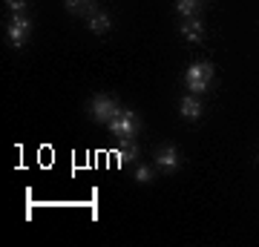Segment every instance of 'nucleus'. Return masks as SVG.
Wrapping results in <instances>:
<instances>
[{
    "instance_id": "7ed1b4c3",
    "label": "nucleus",
    "mask_w": 259,
    "mask_h": 247,
    "mask_svg": "<svg viewBox=\"0 0 259 247\" xmlns=\"http://www.w3.org/2000/svg\"><path fill=\"white\" fill-rule=\"evenodd\" d=\"M118 112H121L118 101L110 98V95H95L93 101H90V115H93V121H98V124H110Z\"/></svg>"
},
{
    "instance_id": "6e6552de",
    "label": "nucleus",
    "mask_w": 259,
    "mask_h": 247,
    "mask_svg": "<svg viewBox=\"0 0 259 247\" xmlns=\"http://www.w3.org/2000/svg\"><path fill=\"white\" fill-rule=\"evenodd\" d=\"M87 29H90L93 35H107V32L112 29V18L104 9H95L93 15L87 18Z\"/></svg>"
},
{
    "instance_id": "423d86ee",
    "label": "nucleus",
    "mask_w": 259,
    "mask_h": 247,
    "mask_svg": "<svg viewBox=\"0 0 259 247\" xmlns=\"http://www.w3.org/2000/svg\"><path fill=\"white\" fill-rule=\"evenodd\" d=\"M112 158H115V164H121V167L133 164V161L139 158V144H136L133 138H118V146H115Z\"/></svg>"
},
{
    "instance_id": "39448f33",
    "label": "nucleus",
    "mask_w": 259,
    "mask_h": 247,
    "mask_svg": "<svg viewBox=\"0 0 259 247\" xmlns=\"http://www.w3.org/2000/svg\"><path fill=\"white\" fill-rule=\"evenodd\" d=\"M179 164H182V156H179V150L173 144L158 146L156 150V167L158 170H164V173H176Z\"/></svg>"
},
{
    "instance_id": "f8f14e48",
    "label": "nucleus",
    "mask_w": 259,
    "mask_h": 247,
    "mask_svg": "<svg viewBox=\"0 0 259 247\" xmlns=\"http://www.w3.org/2000/svg\"><path fill=\"white\" fill-rule=\"evenodd\" d=\"M133 178H136L139 184H150V181H153V167H150V164H136Z\"/></svg>"
},
{
    "instance_id": "0eeeda50",
    "label": "nucleus",
    "mask_w": 259,
    "mask_h": 247,
    "mask_svg": "<svg viewBox=\"0 0 259 247\" xmlns=\"http://www.w3.org/2000/svg\"><path fill=\"white\" fill-rule=\"evenodd\" d=\"M179 32H182V37L190 40V43H202L204 40V23L199 18H185L179 23Z\"/></svg>"
},
{
    "instance_id": "f257e3e1",
    "label": "nucleus",
    "mask_w": 259,
    "mask_h": 247,
    "mask_svg": "<svg viewBox=\"0 0 259 247\" xmlns=\"http://www.w3.org/2000/svg\"><path fill=\"white\" fill-rule=\"evenodd\" d=\"M210 81H213V64H207V61H199V64H190V66H187L185 83H187V89L193 92V95H199V92H207Z\"/></svg>"
},
{
    "instance_id": "9d476101",
    "label": "nucleus",
    "mask_w": 259,
    "mask_h": 247,
    "mask_svg": "<svg viewBox=\"0 0 259 247\" xmlns=\"http://www.w3.org/2000/svg\"><path fill=\"white\" fill-rule=\"evenodd\" d=\"M64 9L75 18H90L98 6H95V0H64Z\"/></svg>"
},
{
    "instance_id": "20e7f679",
    "label": "nucleus",
    "mask_w": 259,
    "mask_h": 247,
    "mask_svg": "<svg viewBox=\"0 0 259 247\" xmlns=\"http://www.w3.org/2000/svg\"><path fill=\"white\" fill-rule=\"evenodd\" d=\"M29 32H32V20L26 18V12H23V15H12L6 35H9V43L15 46V49H20V46L26 43Z\"/></svg>"
},
{
    "instance_id": "ddd939ff",
    "label": "nucleus",
    "mask_w": 259,
    "mask_h": 247,
    "mask_svg": "<svg viewBox=\"0 0 259 247\" xmlns=\"http://www.w3.org/2000/svg\"><path fill=\"white\" fill-rule=\"evenodd\" d=\"M6 6L12 9V15H23L29 9V0H6Z\"/></svg>"
},
{
    "instance_id": "f03ea898",
    "label": "nucleus",
    "mask_w": 259,
    "mask_h": 247,
    "mask_svg": "<svg viewBox=\"0 0 259 247\" xmlns=\"http://www.w3.org/2000/svg\"><path fill=\"white\" fill-rule=\"evenodd\" d=\"M107 127H110V132L115 138H136V135H139L141 124H139V115H136L133 110H121L118 115L107 124Z\"/></svg>"
},
{
    "instance_id": "9b49d317",
    "label": "nucleus",
    "mask_w": 259,
    "mask_h": 247,
    "mask_svg": "<svg viewBox=\"0 0 259 247\" xmlns=\"http://www.w3.org/2000/svg\"><path fill=\"white\" fill-rule=\"evenodd\" d=\"M199 6H202V0H176V12L182 18H196Z\"/></svg>"
},
{
    "instance_id": "1a4fd4ad",
    "label": "nucleus",
    "mask_w": 259,
    "mask_h": 247,
    "mask_svg": "<svg viewBox=\"0 0 259 247\" xmlns=\"http://www.w3.org/2000/svg\"><path fill=\"white\" fill-rule=\"evenodd\" d=\"M179 112H182V118L185 121H199L202 118V101H199V95H185L182 104H179Z\"/></svg>"
}]
</instances>
